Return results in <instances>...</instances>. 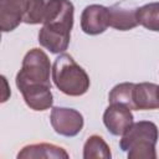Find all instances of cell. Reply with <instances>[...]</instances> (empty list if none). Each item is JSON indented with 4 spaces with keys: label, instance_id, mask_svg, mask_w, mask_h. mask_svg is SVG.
I'll return each mask as SVG.
<instances>
[{
    "label": "cell",
    "instance_id": "6da1fadb",
    "mask_svg": "<svg viewBox=\"0 0 159 159\" xmlns=\"http://www.w3.org/2000/svg\"><path fill=\"white\" fill-rule=\"evenodd\" d=\"M159 139V130L150 120L133 122L122 134L119 148L127 152L130 159H155V145Z\"/></svg>",
    "mask_w": 159,
    "mask_h": 159
},
{
    "label": "cell",
    "instance_id": "7a4b0ae2",
    "mask_svg": "<svg viewBox=\"0 0 159 159\" xmlns=\"http://www.w3.org/2000/svg\"><path fill=\"white\" fill-rule=\"evenodd\" d=\"M51 75L55 86L67 96L80 97L89 89V76L68 53H61L55 60Z\"/></svg>",
    "mask_w": 159,
    "mask_h": 159
},
{
    "label": "cell",
    "instance_id": "3957f363",
    "mask_svg": "<svg viewBox=\"0 0 159 159\" xmlns=\"http://www.w3.org/2000/svg\"><path fill=\"white\" fill-rule=\"evenodd\" d=\"M75 7L71 4L57 19L43 24L39 32V43L51 53H63L71 41Z\"/></svg>",
    "mask_w": 159,
    "mask_h": 159
},
{
    "label": "cell",
    "instance_id": "277c9868",
    "mask_svg": "<svg viewBox=\"0 0 159 159\" xmlns=\"http://www.w3.org/2000/svg\"><path fill=\"white\" fill-rule=\"evenodd\" d=\"M50 73L52 66L46 52L41 48H31L24 56L21 68L16 73V87L21 89L27 86H51Z\"/></svg>",
    "mask_w": 159,
    "mask_h": 159
},
{
    "label": "cell",
    "instance_id": "5b68a950",
    "mask_svg": "<svg viewBox=\"0 0 159 159\" xmlns=\"http://www.w3.org/2000/svg\"><path fill=\"white\" fill-rule=\"evenodd\" d=\"M50 122L53 130L63 137H76L83 128V116L73 108L53 107L50 114Z\"/></svg>",
    "mask_w": 159,
    "mask_h": 159
},
{
    "label": "cell",
    "instance_id": "8992f818",
    "mask_svg": "<svg viewBox=\"0 0 159 159\" xmlns=\"http://www.w3.org/2000/svg\"><path fill=\"white\" fill-rule=\"evenodd\" d=\"M109 27V9L99 4H92L81 14V29L84 34L94 36L103 34Z\"/></svg>",
    "mask_w": 159,
    "mask_h": 159
},
{
    "label": "cell",
    "instance_id": "52a82bcc",
    "mask_svg": "<svg viewBox=\"0 0 159 159\" xmlns=\"http://www.w3.org/2000/svg\"><path fill=\"white\" fill-rule=\"evenodd\" d=\"M132 109L120 103H109L103 113V124L113 135H122L133 123Z\"/></svg>",
    "mask_w": 159,
    "mask_h": 159
},
{
    "label": "cell",
    "instance_id": "ba28073f",
    "mask_svg": "<svg viewBox=\"0 0 159 159\" xmlns=\"http://www.w3.org/2000/svg\"><path fill=\"white\" fill-rule=\"evenodd\" d=\"M159 108V84L152 82L134 83L132 91V111Z\"/></svg>",
    "mask_w": 159,
    "mask_h": 159
},
{
    "label": "cell",
    "instance_id": "9c48e42d",
    "mask_svg": "<svg viewBox=\"0 0 159 159\" xmlns=\"http://www.w3.org/2000/svg\"><path fill=\"white\" fill-rule=\"evenodd\" d=\"M26 10V0H0V29L2 32L14 31L21 22Z\"/></svg>",
    "mask_w": 159,
    "mask_h": 159
},
{
    "label": "cell",
    "instance_id": "30bf717a",
    "mask_svg": "<svg viewBox=\"0 0 159 159\" xmlns=\"http://www.w3.org/2000/svg\"><path fill=\"white\" fill-rule=\"evenodd\" d=\"M27 107L32 111L42 112L52 107L53 96L51 86H27L19 89Z\"/></svg>",
    "mask_w": 159,
    "mask_h": 159
},
{
    "label": "cell",
    "instance_id": "8fae6325",
    "mask_svg": "<svg viewBox=\"0 0 159 159\" xmlns=\"http://www.w3.org/2000/svg\"><path fill=\"white\" fill-rule=\"evenodd\" d=\"M17 159H39V158H63L68 159L70 154L58 145L51 143H36L25 145L19 153Z\"/></svg>",
    "mask_w": 159,
    "mask_h": 159
},
{
    "label": "cell",
    "instance_id": "7c38bea8",
    "mask_svg": "<svg viewBox=\"0 0 159 159\" xmlns=\"http://www.w3.org/2000/svg\"><path fill=\"white\" fill-rule=\"evenodd\" d=\"M109 9V27L118 31H128L138 26L137 9H129L122 4H114Z\"/></svg>",
    "mask_w": 159,
    "mask_h": 159
},
{
    "label": "cell",
    "instance_id": "4fadbf2b",
    "mask_svg": "<svg viewBox=\"0 0 159 159\" xmlns=\"http://www.w3.org/2000/svg\"><path fill=\"white\" fill-rule=\"evenodd\" d=\"M137 20L147 30L159 32V2H149L137 7Z\"/></svg>",
    "mask_w": 159,
    "mask_h": 159
},
{
    "label": "cell",
    "instance_id": "5bb4252c",
    "mask_svg": "<svg viewBox=\"0 0 159 159\" xmlns=\"http://www.w3.org/2000/svg\"><path fill=\"white\" fill-rule=\"evenodd\" d=\"M111 157H112L111 148L101 135L93 134L87 138V140L83 145V158L84 159H92V158L109 159Z\"/></svg>",
    "mask_w": 159,
    "mask_h": 159
},
{
    "label": "cell",
    "instance_id": "9a60e30c",
    "mask_svg": "<svg viewBox=\"0 0 159 159\" xmlns=\"http://www.w3.org/2000/svg\"><path fill=\"white\" fill-rule=\"evenodd\" d=\"M133 86H134V83H132V82H123V83L116 84L108 94V102L109 103H120V104L127 106L129 109H132Z\"/></svg>",
    "mask_w": 159,
    "mask_h": 159
}]
</instances>
